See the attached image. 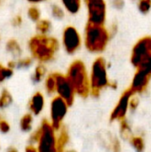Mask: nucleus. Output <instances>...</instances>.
<instances>
[{"label": "nucleus", "mask_w": 151, "mask_h": 152, "mask_svg": "<svg viewBox=\"0 0 151 152\" xmlns=\"http://www.w3.org/2000/svg\"><path fill=\"white\" fill-rule=\"evenodd\" d=\"M28 48L31 58L44 64L55 58L60 48V42L54 37L36 34L28 40Z\"/></svg>", "instance_id": "nucleus-1"}, {"label": "nucleus", "mask_w": 151, "mask_h": 152, "mask_svg": "<svg viewBox=\"0 0 151 152\" xmlns=\"http://www.w3.org/2000/svg\"><path fill=\"white\" fill-rule=\"evenodd\" d=\"M110 39L109 30L101 24L88 22L85 24L83 43L86 50L92 53H101L108 46Z\"/></svg>", "instance_id": "nucleus-2"}, {"label": "nucleus", "mask_w": 151, "mask_h": 152, "mask_svg": "<svg viewBox=\"0 0 151 152\" xmlns=\"http://www.w3.org/2000/svg\"><path fill=\"white\" fill-rule=\"evenodd\" d=\"M90 94L98 97L101 93L108 87L116 88L117 86L109 78L108 66L103 57H97L92 63L89 72Z\"/></svg>", "instance_id": "nucleus-3"}, {"label": "nucleus", "mask_w": 151, "mask_h": 152, "mask_svg": "<svg viewBox=\"0 0 151 152\" xmlns=\"http://www.w3.org/2000/svg\"><path fill=\"white\" fill-rule=\"evenodd\" d=\"M71 84L76 95L86 98L90 95L89 72L84 61L76 60L70 63L65 74Z\"/></svg>", "instance_id": "nucleus-4"}, {"label": "nucleus", "mask_w": 151, "mask_h": 152, "mask_svg": "<svg viewBox=\"0 0 151 152\" xmlns=\"http://www.w3.org/2000/svg\"><path fill=\"white\" fill-rule=\"evenodd\" d=\"M30 144L36 145L37 152H58L56 130L49 120L44 119L30 137Z\"/></svg>", "instance_id": "nucleus-5"}, {"label": "nucleus", "mask_w": 151, "mask_h": 152, "mask_svg": "<svg viewBox=\"0 0 151 152\" xmlns=\"http://www.w3.org/2000/svg\"><path fill=\"white\" fill-rule=\"evenodd\" d=\"M83 44V37L76 27L69 25L61 33V45L69 54H75L78 52Z\"/></svg>", "instance_id": "nucleus-6"}, {"label": "nucleus", "mask_w": 151, "mask_h": 152, "mask_svg": "<svg viewBox=\"0 0 151 152\" xmlns=\"http://www.w3.org/2000/svg\"><path fill=\"white\" fill-rule=\"evenodd\" d=\"M151 57V36L140 38L133 46L131 53V63L136 69Z\"/></svg>", "instance_id": "nucleus-7"}, {"label": "nucleus", "mask_w": 151, "mask_h": 152, "mask_svg": "<svg viewBox=\"0 0 151 152\" xmlns=\"http://www.w3.org/2000/svg\"><path fill=\"white\" fill-rule=\"evenodd\" d=\"M87 10L88 22L104 25L107 19V4L105 0H82Z\"/></svg>", "instance_id": "nucleus-8"}, {"label": "nucleus", "mask_w": 151, "mask_h": 152, "mask_svg": "<svg viewBox=\"0 0 151 152\" xmlns=\"http://www.w3.org/2000/svg\"><path fill=\"white\" fill-rule=\"evenodd\" d=\"M69 104L58 97L57 95L53 98L50 104V123L57 131L63 126V120L69 110Z\"/></svg>", "instance_id": "nucleus-9"}, {"label": "nucleus", "mask_w": 151, "mask_h": 152, "mask_svg": "<svg viewBox=\"0 0 151 152\" xmlns=\"http://www.w3.org/2000/svg\"><path fill=\"white\" fill-rule=\"evenodd\" d=\"M55 78H56V89L55 94L58 97L64 100L69 106H71L75 101L76 93L69 83V79L67 78L66 75L55 72Z\"/></svg>", "instance_id": "nucleus-10"}, {"label": "nucleus", "mask_w": 151, "mask_h": 152, "mask_svg": "<svg viewBox=\"0 0 151 152\" xmlns=\"http://www.w3.org/2000/svg\"><path fill=\"white\" fill-rule=\"evenodd\" d=\"M133 95L134 94L129 89H126L123 92L110 113V121L121 122L126 119V115L130 110V101Z\"/></svg>", "instance_id": "nucleus-11"}, {"label": "nucleus", "mask_w": 151, "mask_h": 152, "mask_svg": "<svg viewBox=\"0 0 151 152\" xmlns=\"http://www.w3.org/2000/svg\"><path fill=\"white\" fill-rule=\"evenodd\" d=\"M150 80L151 73L150 71L142 68H137L128 89L134 95L143 94L148 89Z\"/></svg>", "instance_id": "nucleus-12"}, {"label": "nucleus", "mask_w": 151, "mask_h": 152, "mask_svg": "<svg viewBox=\"0 0 151 152\" xmlns=\"http://www.w3.org/2000/svg\"><path fill=\"white\" fill-rule=\"evenodd\" d=\"M44 96L42 93H35L29 100L28 108L33 116H38L44 108Z\"/></svg>", "instance_id": "nucleus-13"}, {"label": "nucleus", "mask_w": 151, "mask_h": 152, "mask_svg": "<svg viewBox=\"0 0 151 152\" xmlns=\"http://www.w3.org/2000/svg\"><path fill=\"white\" fill-rule=\"evenodd\" d=\"M56 137H57L58 152H64L66 151V146L69 141V133L64 126H62L59 130L56 131Z\"/></svg>", "instance_id": "nucleus-14"}, {"label": "nucleus", "mask_w": 151, "mask_h": 152, "mask_svg": "<svg viewBox=\"0 0 151 152\" xmlns=\"http://www.w3.org/2000/svg\"><path fill=\"white\" fill-rule=\"evenodd\" d=\"M61 3L65 12L72 15L77 14L80 12L83 4L82 0H61Z\"/></svg>", "instance_id": "nucleus-15"}, {"label": "nucleus", "mask_w": 151, "mask_h": 152, "mask_svg": "<svg viewBox=\"0 0 151 152\" xmlns=\"http://www.w3.org/2000/svg\"><path fill=\"white\" fill-rule=\"evenodd\" d=\"M6 51L12 54L13 57H20L21 54V47L19 44V42L16 39H10L6 42L5 45Z\"/></svg>", "instance_id": "nucleus-16"}, {"label": "nucleus", "mask_w": 151, "mask_h": 152, "mask_svg": "<svg viewBox=\"0 0 151 152\" xmlns=\"http://www.w3.org/2000/svg\"><path fill=\"white\" fill-rule=\"evenodd\" d=\"M36 28L37 34L40 35H49V32L52 29V22L47 19H40L36 22Z\"/></svg>", "instance_id": "nucleus-17"}, {"label": "nucleus", "mask_w": 151, "mask_h": 152, "mask_svg": "<svg viewBox=\"0 0 151 152\" xmlns=\"http://www.w3.org/2000/svg\"><path fill=\"white\" fill-rule=\"evenodd\" d=\"M131 146L136 152H144L145 151V141L141 135H132L128 140Z\"/></svg>", "instance_id": "nucleus-18"}, {"label": "nucleus", "mask_w": 151, "mask_h": 152, "mask_svg": "<svg viewBox=\"0 0 151 152\" xmlns=\"http://www.w3.org/2000/svg\"><path fill=\"white\" fill-rule=\"evenodd\" d=\"M44 88L48 94L52 95L55 94L56 89V78H55V72L49 74L44 79Z\"/></svg>", "instance_id": "nucleus-19"}, {"label": "nucleus", "mask_w": 151, "mask_h": 152, "mask_svg": "<svg viewBox=\"0 0 151 152\" xmlns=\"http://www.w3.org/2000/svg\"><path fill=\"white\" fill-rule=\"evenodd\" d=\"M33 126V115L31 113H27L23 115L20 120V127L23 132L31 131Z\"/></svg>", "instance_id": "nucleus-20"}, {"label": "nucleus", "mask_w": 151, "mask_h": 152, "mask_svg": "<svg viewBox=\"0 0 151 152\" xmlns=\"http://www.w3.org/2000/svg\"><path fill=\"white\" fill-rule=\"evenodd\" d=\"M45 74H46V69H45L44 65L42 63H39L35 68V70L32 75V80L35 83H39L44 78Z\"/></svg>", "instance_id": "nucleus-21"}, {"label": "nucleus", "mask_w": 151, "mask_h": 152, "mask_svg": "<svg viewBox=\"0 0 151 152\" xmlns=\"http://www.w3.org/2000/svg\"><path fill=\"white\" fill-rule=\"evenodd\" d=\"M12 102V97L10 92L6 89H4L0 94V109L7 108Z\"/></svg>", "instance_id": "nucleus-22"}, {"label": "nucleus", "mask_w": 151, "mask_h": 152, "mask_svg": "<svg viewBox=\"0 0 151 152\" xmlns=\"http://www.w3.org/2000/svg\"><path fill=\"white\" fill-rule=\"evenodd\" d=\"M27 14L28 17L34 22H36L41 19V11L36 4H32L28 8Z\"/></svg>", "instance_id": "nucleus-23"}, {"label": "nucleus", "mask_w": 151, "mask_h": 152, "mask_svg": "<svg viewBox=\"0 0 151 152\" xmlns=\"http://www.w3.org/2000/svg\"><path fill=\"white\" fill-rule=\"evenodd\" d=\"M119 123H120V134H121V136L124 139L129 140L131 138V136L133 135L131 126L126 121V119H125V120H123V121H121Z\"/></svg>", "instance_id": "nucleus-24"}, {"label": "nucleus", "mask_w": 151, "mask_h": 152, "mask_svg": "<svg viewBox=\"0 0 151 152\" xmlns=\"http://www.w3.org/2000/svg\"><path fill=\"white\" fill-rule=\"evenodd\" d=\"M51 13L52 16L56 20H62L65 17V10L62 8L61 5L59 4H53L51 8Z\"/></svg>", "instance_id": "nucleus-25"}, {"label": "nucleus", "mask_w": 151, "mask_h": 152, "mask_svg": "<svg viewBox=\"0 0 151 152\" xmlns=\"http://www.w3.org/2000/svg\"><path fill=\"white\" fill-rule=\"evenodd\" d=\"M13 74V69L8 66H4L0 63V84L3 83L5 79L12 77Z\"/></svg>", "instance_id": "nucleus-26"}, {"label": "nucleus", "mask_w": 151, "mask_h": 152, "mask_svg": "<svg viewBox=\"0 0 151 152\" xmlns=\"http://www.w3.org/2000/svg\"><path fill=\"white\" fill-rule=\"evenodd\" d=\"M137 6L142 13L146 14L151 10V0H138Z\"/></svg>", "instance_id": "nucleus-27"}, {"label": "nucleus", "mask_w": 151, "mask_h": 152, "mask_svg": "<svg viewBox=\"0 0 151 152\" xmlns=\"http://www.w3.org/2000/svg\"><path fill=\"white\" fill-rule=\"evenodd\" d=\"M10 124L0 115V132L3 134H7L10 131Z\"/></svg>", "instance_id": "nucleus-28"}, {"label": "nucleus", "mask_w": 151, "mask_h": 152, "mask_svg": "<svg viewBox=\"0 0 151 152\" xmlns=\"http://www.w3.org/2000/svg\"><path fill=\"white\" fill-rule=\"evenodd\" d=\"M22 17L20 15H15L12 20V24L13 27H20L22 24Z\"/></svg>", "instance_id": "nucleus-29"}, {"label": "nucleus", "mask_w": 151, "mask_h": 152, "mask_svg": "<svg viewBox=\"0 0 151 152\" xmlns=\"http://www.w3.org/2000/svg\"><path fill=\"white\" fill-rule=\"evenodd\" d=\"M138 106H139V100L135 95H133L130 101V110H136Z\"/></svg>", "instance_id": "nucleus-30"}, {"label": "nucleus", "mask_w": 151, "mask_h": 152, "mask_svg": "<svg viewBox=\"0 0 151 152\" xmlns=\"http://www.w3.org/2000/svg\"><path fill=\"white\" fill-rule=\"evenodd\" d=\"M124 0H112V4L115 8H117V9H120L124 6Z\"/></svg>", "instance_id": "nucleus-31"}, {"label": "nucleus", "mask_w": 151, "mask_h": 152, "mask_svg": "<svg viewBox=\"0 0 151 152\" xmlns=\"http://www.w3.org/2000/svg\"><path fill=\"white\" fill-rule=\"evenodd\" d=\"M25 152H37L36 151V148L35 145H32V144H29L26 147L25 149Z\"/></svg>", "instance_id": "nucleus-32"}, {"label": "nucleus", "mask_w": 151, "mask_h": 152, "mask_svg": "<svg viewBox=\"0 0 151 152\" xmlns=\"http://www.w3.org/2000/svg\"><path fill=\"white\" fill-rule=\"evenodd\" d=\"M28 3H30L31 4H41V3H43V2H45V1H47V0H27Z\"/></svg>", "instance_id": "nucleus-33"}, {"label": "nucleus", "mask_w": 151, "mask_h": 152, "mask_svg": "<svg viewBox=\"0 0 151 152\" xmlns=\"http://www.w3.org/2000/svg\"><path fill=\"white\" fill-rule=\"evenodd\" d=\"M6 152H19L18 151V150L16 149V148H13V147H11V148H9Z\"/></svg>", "instance_id": "nucleus-34"}, {"label": "nucleus", "mask_w": 151, "mask_h": 152, "mask_svg": "<svg viewBox=\"0 0 151 152\" xmlns=\"http://www.w3.org/2000/svg\"><path fill=\"white\" fill-rule=\"evenodd\" d=\"M64 152H77V151H71V150H70V151H65Z\"/></svg>", "instance_id": "nucleus-35"}, {"label": "nucleus", "mask_w": 151, "mask_h": 152, "mask_svg": "<svg viewBox=\"0 0 151 152\" xmlns=\"http://www.w3.org/2000/svg\"><path fill=\"white\" fill-rule=\"evenodd\" d=\"M0 2H1V0H0Z\"/></svg>", "instance_id": "nucleus-36"}]
</instances>
